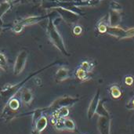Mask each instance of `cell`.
Masks as SVG:
<instances>
[{
  "instance_id": "obj_5",
  "label": "cell",
  "mask_w": 134,
  "mask_h": 134,
  "mask_svg": "<svg viewBox=\"0 0 134 134\" xmlns=\"http://www.w3.org/2000/svg\"><path fill=\"white\" fill-rule=\"evenodd\" d=\"M28 53L26 50H21L16 56L14 66H13V74L15 75H20L24 69L27 60Z\"/></svg>"
},
{
  "instance_id": "obj_19",
  "label": "cell",
  "mask_w": 134,
  "mask_h": 134,
  "mask_svg": "<svg viewBox=\"0 0 134 134\" xmlns=\"http://www.w3.org/2000/svg\"><path fill=\"white\" fill-rule=\"evenodd\" d=\"M64 130L75 131L76 126H75V122L72 119H68V118L64 119Z\"/></svg>"
},
{
  "instance_id": "obj_10",
  "label": "cell",
  "mask_w": 134,
  "mask_h": 134,
  "mask_svg": "<svg viewBox=\"0 0 134 134\" xmlns=\"http://www.w3.org/2000/svg\"><path fill=\"white\" fill-rule=\"evenodd\" d=\"M106 33L119 39L126 38V30L119 26H108Z\"/></svg>"
},
{
  "instance_id": "obj_34",
  "label": "cell",
  "mask_w": 134,
  "mask_h": 134,
  "mask_svg": "<svg viewBox=\"0 0 134 134\" xmlns=\"http://www.w3.org/2000/svg\"><path fill=\"white\" fill-rule=\"evenodd\" d=\"M19 1H20L21 2H27V0H19Z\"/></svg>"
},
{
  "instance_id": "obj_17",
  "label": "cell",
  "mask_w": 134,
  "mask_h": 134,
  "mask_svg": "<svg viewBox=\"0 0 134 134\" xmlns=\"http://www.w3.org/2000/svg\"><path fill=\"white\" fill-rule=\"evenodd\" d=\"M104 104V100H100V101H99L98 106H97V110H96V114L98 115L99 116H101V117L110 118V114H109V112L108 111V110L105 108Z\"/></svg>"
},
{
  "instance_id": "obj_8",
  "label": "cell",
  "mask_w": 134,
  "mask_h": 134,
  "mask_svg": "<svg viewBox=\"0 0 134 134\" xmlns=\"http://www.w3.org/2000/svg\"><path fill=\"white\" fill-rule=\"evenodd\" d=\"M100 90H97L96 94L94 95L93 98L92 99L90 104V106L88 108V111H87V117L89 119H91L93 115L96 114V110H97V108L98 106V104H99V101L100 100Z\"/></svg>"
},
{
  "instance_id": "obj_15",
  "label": "cell",
  "mask_w": 134,
  "mask_h": 134,
  "mask_svg": "<svg viewBox=\"0 0 134 134\" xmlns=\"http://www.w3.org/2000/svg\"><path fill=\"white\" fill-rule=\"evenodd\" d=\"M68 115H69V108H61L60 109H59V110L56 111L55 112H53V114H51L52 122H53L57 119L68 118Z\"/></svg>"
},
{
  "instance_id": "obj_25",
  "label": "cell",
  "mask_w": 134,
  "mask_h": 134,
  "mask_svg": "<svg viewBox=\"0 0 134 134\" xmlns=\"http://www.w3.org/2000/svg\"><path fill=\"white\" fill-rule=\"evenodd\" d=\"M80 68H82V69H84L85 71H86L89 73V72H90L92 71V69L93 68V65L89 61H83V62H82V64L80 65Z\"/></svg>"
},
{
  "instance_id": "obj_9",
  "label": "cell",
  "mask_w": 134,
  "mask_h": 134,
  "mask_svg": "<svg viewBox=\"0 0 134 134\" xmlns=\"http://www.w3.org/2000/svg\"><path fill=\"white\" fill-rule=\"evenodd\" d=\"M50 14H46V15H42V16H28L26 18H24L20 20H18L17 22H19L20 24H21L24 27L25 26H28V25H32V24H38L42 20H44L46 18L49 17Z\"/></svg>"
},
{
  "instance_id": "obj_3",
  "label": "cell",
  "mask_w": 134,
  "mask_h": 134,
  "mask_svg": "<svg viewBox=\"0 0 134 134\" xmlns=\"http://www.w3.org/2000/svg\"><path fill=\"white\" fill-rule=\"evenodd\" d=\"M79 101L78 97H73L70 96H64L56 99L49 106L41 108L43 114H53L56 111L60 109L61 108H71L77 102Z\"/></svg>"
},
{
  "instance_id": "obj_28",
  "label": "cell",
  "mask_w": 134,
  "mask_h": 134,
  "mask_svg": "<svg viewBox=\"0 0 134 134\" xmlns=\"http://www.w3.org/2000/svg\"><path fill=\"white\" fill-rule=\"evenodd\" d=\"M134 37V27L126 30V38H130Z\"/></svg>"
},
{
  "instance_id": "obj_2",
  "label": "cell",
  "mask_w": 134,
  "mask_h": 134,
  "mask_svg": "<svg viewBox=\"0 0 134 134\" xmlns=\"http://www.w3.org/2000/svg\"><path fill=\"white\" fill-rule=\"evenodd\" d=\"M46 32H47L49 38L50 42L53 43V45L62 54H64L66 57H69L70 53L67 50L64 39H63L62 36L60 35V34L59 33V31L54 24L53 19L51 16L48 20V24L46 26Z\"/></svg>"
},
{
  "instance_id": "obj_18",
  "label": "cell",
  "mask_w": 134,
  "mask_h": 134,
  "mask_svg": "<svg viewBox=\"0 0 134 134\" xmlns=\"http://www.w3.org/2000/svg\"><path fill=\"white\" fill-rule=\"evenodd\" d=\"M5 104H6V105H7L9 108H11V109L13 110V111H19V108H20V104L19 100H18L17 98L14 97H12L10 100H9Z\"/></svg>"
},
{
  "instance_id": "obj_14",
  "label": "cell",
  "mask_w": 134,
  "mask_h": 134,
  "mask_svg": "<svg viewBox=\"0 0 134 134\" xmlns=\"http://www.w3.org/2000/svg\"><path fill=\"white\" fill-rule=\"evenodd\" d=\"M69 78V70L67 68H60L55 74V81L57 82H63Z\"/></svg>"
},
{
  "instance_id": "obj_21",
  "label": "cell",
  "mask_w": 134,
  "mask_h": 134,
  "mask_svg": "<svg viewBox=\"0 0 134 134\" xmlns=\"http://www.w3.org/2000/svg\"><path fill=\"white\" fill-rule=\"evenodd\" d=\"M8 68H9V66H8L7 58L3 53L0 52V69L5 71L8 70Z\"/></svg>"
},
{
  "instance_id": "obj_32",
  "label": "cell",
  "mask_w": 134,
  "mask_h": 134,
  "mask_svg": "<svg viewBox=\"0 0 134 134\" xmlns=\"http://www.w3.org/2000/svg\"><path fill=\"white\" fill-rule=\"evenodd\" d=\"M0 27H6L4 24V21L2 20V17H0Z\"/></svg>"
},
{
  "instance_id": "obj_20",
  "label": "cell",
  "mask_w": 134,
  "mask_h": 134,
  "mask_svg": "<svg viewBox=\"0 0 134 134\" xmlns=\"http://www.w3.org/2000/svg\"><path fill=\"white\" fill-rule=\"evenodd\" d=\"M75 75H76V77L81 81H85L88 79V72L80 67L76 70Z\"/></svg>"
},
{
  "instance_id": "obj_6",
  "label": "cell",
  "mask_w": 134,
  "mask_h": 134,
  "mask_svg": "<svg viewBox=\"0 0 134 134\" xmlns=\"http://www.w3.org/2000/svg\"><path fill=\"white\" fill-rule=\"evenodd\" d=\"M97 129L100 134H110L111 118L99 116L97 120Z\"/></svg>"
},
{
  "instance_id": "obj_4",
  "label": "cell",
  "mask_w": 134,
  "mask_h": 134,
  "mask_svg": "<svg viewBox=\"0 0 134 134\" xmlns=\"http://www.w3.org/2000/svg\"><path fill=\"white\" fill-rule=\"evenodd\" d=\"M55 11L57 12V13L60 16V17L68 24L75 25L76 23L79 21L80 15L77 13L71 11L70 9H67L65 8L60 7V6H56L53 8Z\"/></svg>"
},
{
  "instance_id": "obj_31",
  "label": "cell",
  "mask_w": 134,
  "mask_h": 134,
  "mask_svg": "<svg viewBox=\"0 0 134 134\" xmlns=\"http://www.w3.org/2000/svg\"><path fill=\"white\" fill-rule=\"evenodd\" d=\"M9 27H0V34H2L5 30L8 29Z\"/></svg>"
},
{
  "instance_id": "obj_33",
  "label": "cell",
  "mask_w": 134,
  "mask_h": 134,
  "mask_svg": "<svg viewBox=\"0 0 134 134\" xmlns=\"http://www.w3.org/2000/svg\"><path fill=\"white\" fill-rule=\"evenodd\" d=\"M5 1H7V2H13L14 0H5Z\"/></svg>"
},
{
  "instance_id": "obj_26",
  "label": "cell",
  "mask_w": 134,
  "mask_h": 134,
  "mask_svg": "<svg viewBox=\"0 0 134 134\" xmlns=\"http://www.w3.org/2000/svg\"><path fill=\"white\" fill-rule=\"evenodd\" d=\"M24 27L21 24H20L19 22H16L15 24L13 26L12 30H13V32L18 34V33H20V32L24 30Z\"/></svg>"
},
{
  "instance_id": "obj_7",
  "label": "cell",
  "mask_w": 134,
  "mask_h": 134,
  "mask_svg": "<svg viewBox=\"0 0 134 134\" xmlns=\"http://www.w3.org/2000/svg\"><path fill=\"white\" fill-rule=\"evenodd\" d=\"M48 125V119L43 115H42L34 124H32V132L31 134H41L42 132L47 127Z\"/></svg>"
},
{
  "instance_id": "obj_24",
  "label": "cell",
  "mask_w": 134,
  "mask_h": 134,
  "mask_svg": "<svg viewBox=\"0 0 134 134\" xmlns=\"http://www.w3.org/2000/svg\"><path fill=\"white\" fill-rule=\"evenodd\" d=\"M110 8L111 10H114V11H117V12H119L121 13L122 11V6L120 3H119L118 2L116 1H114L112 0L111 2H110Z\"/></svg>"
},
{
  "instance_id": "obj_22",
  "label": "cell",
  "mask_w": 134,
  "mask_h": 134,
  "mask_svg": "<svg viewBox=\"0 0 134 134\" xmlns=\"http://www.w3.org/2000/svg\"><path fill=\"white\" fill-rule=\"evenodd\" d=\"M11 2H9L7 1L0 3V17H2V16L11 8Z\"/></svg>"
},
{
  "instance_id": "obj_30",
  "label": "cell",
  "mask_w": 134,
  "mask_h": 134,
  "mask_svg": "<svg viewBox=\"0 0 134 134\" xmlns=\"http://www.w3.org/2000/svg\"><path fill=\"white\" fill-rule=\"evenodd\" d=\"M126 108H127L129 110H133L134 109V98L131 99V100L129 101L128 104L126 105Z\"/></svg>"
},
{
  "instance_id": "obj_35",
  "label": "cell",
  "mask_w": 134,
  "mask_h": 134,
  "mask_svg": "<svg viewBox=\"0 0 134 134\" xmlns=\"http://www.w3.org/2000/svg\"><path fill=\"white\" fill-rule=\"evenodd\" d=\"M1 120H2V119H0V121H1Z\"/></svg>"
},
{
  "instance_id": "obj_12",
  "label": "cell",
  "mask_w": 134,
  "mask_h": 134,
  "mask_svg": "<svg viewBox=\"0 0 134 134\" xmlns=\"http://www.w3.org/2000/svg\"><path fill=\"white\" fill-rule=\"evenodd\" d=\"M20 100L25 105H29L33 100V93L30 89L23 88L20 90Z\"/></svg>"
},
{
  "instance_id": "obj_16",
  "label": "cell",
  "mask_w": 134,
  "mask_h": 134,
  "mask_svg": "<svg viewBox=\"0 0 134 134\" xmlns=\"http://www.w3.org/2000/svg\"><path fill=\"white\" fill-rule=\"evenodd\" d=\"M108 26L109 24H108V15H105L104 17L100 19L98 22L97 23V30L99 33L104 34L107 32V29Z\"/></svg>"
},
{
  "instance_id": "obj_29",
  "label": "cell",
  "mask_w": 134,
  "mask_h": 134,
  "mask_svg": "<svg viewBox=\"0 0 134 134\" xmlns=\"http://www.w3.org/2000/svg\"><path fill=\"white\" fill-rule=\"evenodd\" d=\"M134 82V79L132 77V76H126V78H125V83L127 85V86H131L133 83Z\"/></svg>"
},
{
  "instance_id": "obj_27",
  "label": "cell",
  "mask_w": 134,
  "mask_h": 134,
  "mask_svg": "<svg viewBox=\"0 0 134 134\" xmlns=\"http://www.w3.org/2000/svg\"><path fill=\"white\" fill-rule=\"evenodd\" d=\"M72 32L75 35H80L82 32V28L80 25H78V24H75L73 27V30H72Z\"/></svg>"
},
{
  "instance_id": "obj_13",
  "label": "cell",
  "mask_w": 134,
  "mask_h": 134,
  "mask_svg": "<svg viewBox=\"0 0 134 134\" xmlns=\"http://www.w3.org/2000/svg\"><path fill=\"white\" fill-rule=\"evenodd\" d=\"M2 119L5 120V121H10L12 119H13L14 118L19 116V113L16 111H13L11 108H9L6 104L5 106V108L2 110Z\"/></svg>"
},
{
  "instance_id": "obj_1",
  "label": "cell",
  "mask_w": 134,
  "mask_h": 134,
  "mask_svg": "<svg viewBox=\"0 0 134 134\" xmlns=\"http://www.w3.org/2000/svg\"><path fill=\"white\" fill-rule=\"evenodd\" d=\"M58 61H56V62H53L31 74H30L27 77H26L24 80H22L21 82H20L19 83H16V84H14V85H11V84H7L5 85V86H3L2 88V90H0V96L2 97V98L3 99V100L6 103L9 100H10L12 97H13L24 86V85H25L26 82H27L31 79H32L33 77H35V75H38L39 73H41L42 71L57 64Z\"/></svg>"
},
{
  "instance_id": "obj_11",
  "label": "cell",
  "mask_w": 134,
  "mask_h": 134,
  "mask_svg": "<svg viewBox=\"0 0 134 134\" xmlns=\"http://www.w3.org/2000/svg\"><path fill=\"white\" fill-rule=\"evenodd\" d=\"M108 20L109 26H119L122 21L121 13L111 9L108 14Z\"/></svg>"
},
{
  "instance_id": "obj_23",
  "label": "cell",
  "mask_w": 134,
  "mask_h": 134,
  "mask_svg": "<svg viewBox=\"0 0 134 134\" xmlns=\"http://www.w3.org/2000/svg\"><path fill=\"white\" fill-rule=\"evenodd\" d=\"M110 91H111V96L113 97V98L115 99H118L119 97H121L122 96V91L121 90L119 89V87L116 85H114L112 86L111 88H110Z\"/></svg>"
}]
</instances>
